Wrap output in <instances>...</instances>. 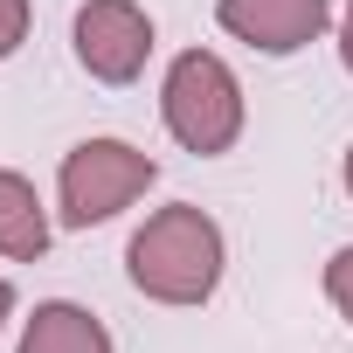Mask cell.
<instances>
[{
	"label": "cell",
	"mask_w": 353,
	"mask_h": 353,
	"mask_svg": "<svg viewBox=\"0 0 353 353\" xmlns=\"http://www.w3.org/2000/svg\"><path fill=\"white\" fill-rule=\"evenodd\" d=\"M28 21H35L28 0H0V63H8V56L28 42Z\"/></svg>",
	"instance_id": "obj_9"
},
{
	"label": "cell",
	"mask_w": 353,
	"mask_h": 353,
	"mask_svg": "<svg viewBox=\"0 0 353 353\" xmlns=\"http://www.w3.org/2000/svg\"><path fill=\"white\" fill-rule=\"evenodd\" d=\"M159 181V159L139 152L132 139H83L63 152V173H56V194H63V229H97L111 215H125L145 188Z\"/></svg>",
	"instance_id": "obj_3"
},
{
	"label": "cell",
	"mask_w": 353,
	"mask_h": 353,
	"mask_svg": "<svg viewBox=\"0 0 353 353\" xmlns=\"http://www.w3.org/2000/svg\"><path fill=\"white\" fill-rule=\"evenodd\" d=\"M159 118L194 159H222L243 139V83L215 49H181L159 83Z\"/></svg>",
	"instance_id": "obj_2"
},
{
	"label": "cell",
	"mask_w": 353,
	"mask_h": 353,
	"mask_svg": "<svg viewBox=\"0 0 353 353\" xmlns=\"http://www.w3.org/2000/svg\"><path fill=\"white\" fill-rule=\"evenodd\" d=\"M70 35H77V63L97 83H132L152 63V14L139 0H83Z\"/></svg>",
	"instance_id": "obj_4"
},
{
	"label": "cell",
	"mask_w": 353,
	"mask_h": 353,
	"mask_svg": "<svg viewBox=\"0 0 353 353\" xmlns=\"http://www.w3.org/2000/svg\"><path fill=\"white\" fill-rule=\"evenodd\" d=\"M339 63L353 70V0H346V14H339Z\"/></svg>",
	"instance_id": "obj_10"
},
{
	"label": "cell",
	"mask_w": 353,
	"mask_h": 353,
	"mask_svg": "<svg viewBox=\"0 0 353 353\" xmlns=\"http://www.w3.org/2000/svg\"><path fill=\"white\" fill-rule=\"evenodd\" d=\"M339 181H346V194H353V145H346V166H339Z\"/></svg>",
	"instance_id": "obj_12"
},
{
	"label": "cell",
	"mask_w": 353,
	"mask_h": 353,
	"mask_svg": "<svg viewBox=\"0 0 353 353\" xmlns=\"http://www.w3.org/2000/svg\"><path fill=\"white\" fill-rule=\"evenodd\" d=\"M215 21L263 56H298L332 28V0H215Z\"/></svg>",
	"instance_id": "obj_5"
},
{
	"label": "cell",
	"mask_w": 353,
	"mask_h": 353,
	"mask_svg": "<svg viewBox=\"0 0 353 353\" xmlns=\"http://www.w3.org/2000/svg\"><path fill=\"white\" fill-rule=\"evenodd\" d=\"M42 250H49V208H42L35 181L14 173V166H0V256L35 263Z\"/></svg>",
	"instance_id": "obj_7"
},
{
	"label": "cell",
	"mask_w": 353,
	"mask_h": 353,
	"mask_svg": "<svg viewBox=\"0 0 353 353\" xmlns=\"http://www.w3.org/2000/svg\"><path fill=\"white\" fill-rule=\"evenodd\" d=\"M222 263H229V243H222L215 215L194 201L145 215V229L125 243V270L152 305H208L222 284Z\"/></svg>",
	"instance_id": "obj_1"
},
{
	"label": "cell",
	"mask_w": 353,
	"mask_h": 353,
	"mask_svg": "<svg viewBox=\"0 0 353 353\" xmlns=\"http://www.w3.org/2000/svg\"><path fill=\"white\" fill-rule=\"evenodd\" d=\"M8 312H14V284L0 277V332H8Z\"/></svg>",
	"instance_id": "obj_11"
},
{
	"label": "cell",
	"mask_w": 353,
	"mask_h": 353,
	"mask_svg": "<svg viewBox=\"0 0 353 353\" xmlns=\"http://www.w3.org/2000/svg\"><path fill=\"white\" fill-rule=\"evenodd\" d=\"M21 353H111V332H104L97 312H83L70 298H49L21 325Z\"/></svg>",
	"instance_id": "obj_6"
},
{
	"label": "cell",
	"mask_w": 353,
	"mask_h": 353,
	"mask_svg": "<svg viewBox=\"0 0 353 353\" xmlns=\"http://www.w3.org/2000/svg\"><path fill=\"white\" fill-rule=\"evenodd\" d=\"M325 298H332V312L353 325V243L332 250V263H325Z\"/></svg>",
	"instance_id": "obj_8"
}]
</instances>
